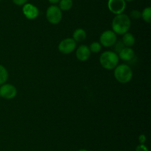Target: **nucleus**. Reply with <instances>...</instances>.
I'll return each mask as SVG.
<instances>
[{
	"mask_svg": "<svg viewBox=\"0 0 151 151\" xmlns=\"http://www.w3.org/2000/svg\"><path fill=\"white\" fill-rule=\"evenodd\" d=\"M131 27V19L129 16L124 13L116 15L112 21L113 31L119 35H123L128 31Z\"/></svg>",
	"mask_w": 151,
	"mask_h": 151,
	"instance_id": "f257e3e1",
	"label": "nucleus"
},
{
	"mask_svg": "<svg viewBox=\"0 0 151 151\" xmlns=\"http://www.w3.org/2000/svg\"><path fill=\"white\" fill-rule=\"evenodd\" d=\"M100 62L102 67L105 69H114L119 62V56L116 53L112 51H106L101 54L100 57Z\"/></svg>",
	"mask_w": 151,
	"mask_h": 151,
	"instance_id": "f03ea898",
	"label": "nucleus"
},
{
	"mask_svg": "<svg viewBox=\"0 0 151 151\" xmlns=\"http://www.w3.org/2000/svg\"><path fill=\"white\" fill-rule=\"evenodd\" d=\"M133 76L131 68L126 65H120L114 70V77L119 82L125 84L129 82Z\"/></svg>",
	"mask_w": 151,
	"mask_h": 151,
	"instance_id": "7ed1b4c3",
	"label": "nucleus"
},
{
	"mask_svg": "<svg viewBox=\"0 0 151 151\" xmlns=\"http://www.w3.org/2000/svg\"><path fill=\"white\" fill-rule=\"evenodd\" d=\"M46 16L50 23L57 25L61 21L62 12L58 6L51 5L47 8Z\"/></svg>",
	"mask_w": 151,
	"mask_h": 151,
	"instance_id": "20e7f679",
	"label": "nucleus"
},
{
	"mask_svg": "<svg viewBox=\"0 0 151 151\" xmlns=\"http://www.w3.org/2000/svg\"><path fill=\"white\" fill-rule=\"evenodd\" d=\"M100 44L106 47H111L116 42V35L114 31L106 30L100 36Z\"/></svg>",
	"mask_w": 151,
	"mask_h": 151,
	"instance_id": "39448f33",
	"label": "nucleus"
},
{
	"mask_svg": "<svg viewBox=\"0 0 151 151\" xmlns=\"http://www.w3.org/2000/svg\"><path fill=\"white\" fill-rule=\"evenodd\" d=\"M76 48V41L72 38H67L62 40L58 45V50L63 54L72 53Z\"/></svg>",
	"mask_w": 151,
	"mask_h": 151,
	"instance_id": "423d86ee",
	"label": "nucleus"
},
{
	"mask_svg": "<svg viewBox=\"0 0 151 151\" xmlns=\"http://www.w3.org/2000/svg\"><path fill=\"white\" fill-rule=\"evenodd\" d=\"M126 7V1L125 0H109L108 7L114 14H120L123 13Z\"/></svg>",
	"mask_w": 151,
	"mask_h": 151,
	"instance_id": "0eeeda50",
	"label": "nucleus"
},
{
	"mask_svg": "<svg viewBox=\"0 0 151 151\" xmlns=\"http://www.w3.org/2000/svg\"><path fill=\"white\" fill-rule=\"evenodd\" d=\"M17 94V90L10 84H3L0 87V97L5 99H12Z\"/></svg>",
	"mask_w": 151,
	"mask_h": 151,
	"instance_id": "6e6552de",
	"label": "nucleus"
},
{
	"mask_svg": "<svg viewBox=\"0 0 151 151\" xmlns=\"http://www.w3.org/2000/svg\"><path fill=\"white\" fill-rule=\"evenodd\" d=\"M22 11H23L25 17L30 20L36 19L39 14V10H38V7L33 4H29V3H26L25 4H24Z\"/></svg>",
	"mask_w": 151,
	"mask_h": 151,
	"instance_id": "1a4fd4ad",
	"label": "nucleus"
},
{
	"mask_svg": "<svg viewBox=\"0 0 151 151\" xmlns=\"http://www.w3.org/2000/svg\"><path fill=\"white\" fill-rule=\"evenodd\" d=\"M91 55V51L89 50V47L86 45H81L78 48L76 51V56L78 60L81 62H85L88 60V58L90 57Z\"/></svg>",
	"mask_w": 151,
	"mask_h": 151,
	"instance_id": "9d476101",
	"label": "nucleus"
},
{
	"mask_svg": "<svg viewBox=\"0 0 151 151\" xmlns=\"http://www.w3.org/2000/svg\"><path fill=\"white\" fill-rule=\"evenodd\" d=\"M134 51L131 47H124L120 50L119 53V58L123 61H130L134 58Z\"/></svg>",
	"mask_w": 151,
	"mask_h": 151,
	"instance_id": "9b49d317",
	"label": "nucleus"
},
{
	"mask_svg": "<svg viewBox=\"0 0 151 151\" xmlns=\"http://www.w3.org/2000/svg\"><path fill=\"white\" fill-rule=\"evenodd\" d=\"M122 43L128 47H131L135 44V38L131 33H125L122 37Z\"/></svg>",
	"mask_w": 151,
	"mask_h": 151,
	"instance_id": "f8f14e48",
	"label": "nucleus"
},
{
	"mask_svg": "<svg viewBox=\"0 0 151 151\" xmlns=\"http://www.w3.org/2000/svg\"><path fill=\"white\" fill-rule=\"evenodd\" d=\"M86 38V33L82 28L75 30L73 33V39L75 41H83Z\"/></svg>",
	"mask_w": 151,
	"mask_h": 151,
	"instance_id": "ddd939ff",
	"label": "nucleus"
},
{
	"mask_svg": "<svg viewBox=\"0 0 151 151\" xmlns=\"http://www.w3.org/2000/svg\"><path fill=\"white\" fill-rule=\"evenodd\" d=\"M72 5H73L72 0H60L58 7L60 9V10L67 11L72 8Z\"/></svg>",
	"mask_w": 151,
	"mask_h": 151,
	"instance_id": "4468645a",
	"label": "nucleus"
},
{
	"mask_svg": "<svg viewBox=\"0 0 151 151\" xmlns=\"http://www.w3.org/2000/svg\"><path fill=\"white\" fill-rule=\"evenodd\" d=\"M8 78V72L3 65H0V85L4 84Z\"/></svg>",
	"mask_w": 151,
	"mask_h": 151,
	"instance_id": "2eb2a0df",
	"label": "nucleus"
},
{
	"mask_svg": "<svg viewBox=\"0 0 151 151\" xmlns=\"http://www.w3.org/2000/svg\"><path fill=\"white\" fill-rule=\"evenodd\" d=\"M141 17H142L143 20L147 23H150L151 22V7H147L143 10L141 13Z\"/></svg>",
	"mask_w": 151,
	"mask_h": 151,
	"instance_id": "dca6fc26",
	"label": "nucleus"
},
{
	"mask_svg": "<svg viewBox=\"0 0 151 151\" xmlns=\"http://www.w3.org/2000/svg\"><path fill=\"white\" fill-rule=\"evenodd\" d=\"M102 45L100 44V43L97 42V41H94V42L91 43L89 46V50L90 51L92 52V53H98L101 50Z\"/></svg>",
	"mask_w": 151,
	"mask_h": 151,
	"instance_id": "f3484780",
	"label": "nucleus"
},
{
	"mask_svg": "<svg viewBox=\"0 0 151 151\" xmlns=\"http://www.w3.org/2000/svg\"><path fill=\"white\" fill-rule=\"evenodd\" d=\"M131 16L132 19H138L141 17V13L137 10H134L131 12Z\"/></svg>",
	"mask_w": 151,
	"mask_h": 151,
	"instance_id": "a211bd4d",
	"label": "nucleus"
},
{
	"mask_svg": "<svg viewBox=\"0 0 151 151\" xmlns=\"http://www.w3.org/2000/svg\"><path fill=\"white\" fill-rule=\"evenodd\" d=\"M12 1H13V2L15 4H16V5L22 6L26 4L27 0H12Z\"/></svg>",
	"mask_w": 151,
	"mask_h": 151,
	"instance_id": "6ab92c4d",
	"label": "nucleus"
},
{
	"mask_svg": "<svg viewBox=\"0 0 151 151\" xmlns=\"http://www.w3.org/2000/svg\"><path fill=\"white\" fill-rule=\"evenodd\" d=\"M136 151H149L148 149H147V147L143 144L138 145L137 147V149H136Z\"/></svg>",
	"mask_w": 151,
	"mask_h": 151,
	"instance_id": "aec40b11",
	"label": "nucleus"
},
{
	"mask_svg": "<svg viewBox=\"0 0 151 151\" xmlns=\"http://www.w3.org/2000/svg\"><path fill=\"white\" fill-rule=\"evenodd\" d=\"M139 142L141 143V144H143L146 141V136H145L144 134H142L141 136H139Z\"/></svg>",
	"mask_w": 151,
	"mask_h": 151,
	"instance_id": "412c9836",
	"label": "nucleus"
},
{
	"mask_svg": "<svg viewBox=\"0 0 151 151\" xmlns=\"http://www.w3.org/2000/svg\"><path fill=\"white\" fill-rule=\"evenodd\" d=\"M48 1H50V3H52V4H56V3L60 1V0H48Z\"/></svg>",
	"mask_w": 151,
	"mask_h": 151,
	"instance_id": "4be33fe9",
	"label": "nucleus"
},
{
	"mask_svg": "<svg viewBox=\"0 0 151 151\" xmlns=\"http://www.w3.org/2000/svg\"><path fill=\"white\" fill-rule=\"evenodd\" d=\"M79 151H88V150H85V149H83V150H79Z\"/></svg>",
	"mask_w": 151,
	"mask_h": 151,
	"instance_id": "5701e85b",
	"label": "nucleus"
},
{
	"mask_svg": "<svg viewBox=\"0 0 151 151\" xmlns=\"http://www.w3.org/2000/svg\"><path fill=\"white\" fill-rule=\"evenodd\" d=\"M125 1H134V0H125Z\"/></svg>",
	"mask_w": 151,
	"mask_h": 151,
	"instance_id": "b1692460",
	"label": "nucleus"
},
{
	"mask_svg": "<svg viewBox=\"0 0 151 151\" xmlns=\"http://www.w3.org/2000/svg\"><path fill=\"white\" fill-rule=\"evenodd\" d=\"M0 1H1V0H0Z\"/></svg>",
	"mask_w": 151,
	"mask_h": 151,
	"instance_id": "393cba45",
	"label": "nucleus"
}]
</instances>
